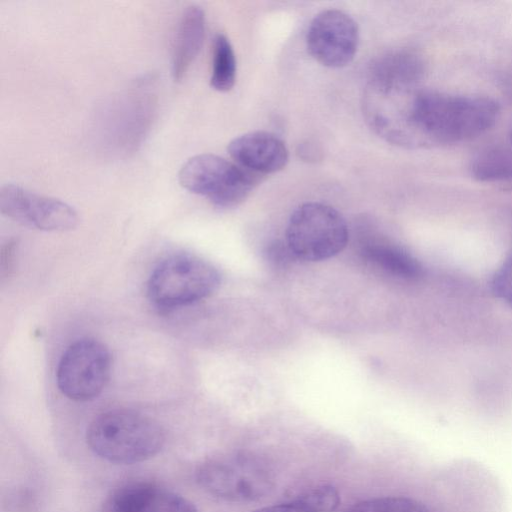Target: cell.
Masks as SVG:
<instances>
[{
  "label": "cell",
  "instance_id": "cell-6",
  "mask_svg": "<svg viewBox=\"0 0 512 512\" xmlns=\"http://www.w3.org/2000/svg\"><path fill=\"white\" fill-rule=\"evenodd\" d=\"M255 173L214 154L189 158L179 171V182L191 193L219 208L242 203L257 183Z\"/></svg>",
  "mask_w": 512,
  "mask_h": 512
},
{
  "label": "cell",
  "instance_id": "cell-3",
  "mask_svg": "<svg viewBox=\"0 0 512 512\" xmlns=\"http://www.w3.org/2000/svg\"><path fill=\"white\" fill-rule=\"evenodd\" d=\"M150 81H139L97 111L94 138L103 153L126 157L142 144L153 122L156 95Z\"/></svg>",
  "mask_w": 512,
  "mask_h": 512
},
{
  "label": "cell",
  "instance_id": "cell-16",
  "mask_svg": "<svg viewBox=\"0 0 512 512\" xmlns=\"http://www.w3.org/2000/svg\"><path fill=\"white\" fill-rule=\"evenodd\" d=\"M237 62L229 39L218 33L213 40L212 73L210 84L219 92L229 91L235 83Z\"/></svg>",
  "mask_w": 512,
  "mask_h": 512
},
{
  "label": "cell",
  "instance_id": "cell-21",
  "mask_svg": "<svg viewBox=\"0 0 512 512\" xmlns=\"http://www.w3.org/2000/svg\"><path fill=\"white\" fill-rule=\"evenodd\" d=\"M266 258L274 265H285L295 258L288 244L281 241L270 243L265 250Z\"/></svg>",
  "mask_w": 512,
  "mask_h": 512
},
{
  "label": "cell",
  "instance_id": "cell-22",
  "mask_svg": "<svg viewBox=\"0 0 512 512\" xmlns=\"http://www.w3.org/2000/svg\"><path fill=\"white\" fill-rule=\"evenodd\" d=\"M252 512H309L298 501L263 507Z\"/></svg>",
  "mask_w": 512,
  "mask_h": 512
},
{
  "label": "cell",
  "instance_id": "cell-12",
  "mask_svg": "<svg viewBox=\"0 0 512 512\" xmlns=\"http://www.w3.org/2000/svg\"><path fill=\"white\" fill-rule=\"evenodd\" d=\"M424 71V62L416 52L395 50L381 55L371 64L367 84L385 88H414Z\"/></svg>",
  "mask_w": 512,
  "mask_h": 512
},
{
  "label": "cell",
  "instance_id": "cell-20",
  "mask_svg": "<svg viewBox=\"0 0 512 512\" xmlns=\"http://www.w3.org/2000/svg\"><path fill=\"white\" fill-rule=\"evenodd\" d=\"M491 290L497 298L512 306V253L494 274Z\"/></svg>",
  "mask_w": 512,
  "mask_h": 512
},
{
  "label": "cell",
  "instance_id": "cell-4",
  "mask_svg": "<svg viewBox=\"0 0 512 512\" xmlns=\"http://www.w3.org/2000/svg\"><path fill=\"white\" fill-rule=\"evenodd\" d=\"M219 285L220 274L211 263L195 255L177 254L155 267L147 293L156 307L171 310L210 296Z\"/></svg>",
  "mask_w": 512,
  "mask_h": 512
},
{
  "label": "cell",
  "instance_id": "cell-18",
  "mask_svg": "<svg viewBox=\"0 0 512 512\" xmlns=\"http://www.w3.org/2000/svg\"><path fill=\"white\" fill-rule=\"evenodd\" d=\"M309 512H333L340 504L338 491L330 485L317 486L296 499Z\"/></svg>",
  "mask_w": 512,
  "mask_h": 512
},
{
  "label": "cell",
  "instance_id": "cell-17",
  "mask_svg": "<svg viewBox=\"0 0 512 512\" xmlns=\"http://www.w3.org/2000/svg\"><path fill=\"white\" fill-rule=\"evenodd\" d=\"M470 171L480 182L512 181V152L498 149L483 152L472 161Z\"/></svg>",
  "mask_w": 512,
  "mask_h": 512
},
{
  "label": "cell",
  "instance_id": "cell-7",
  "mask_svg": "<svg viewBox=\"0 0 512 512\" xmlns=\"http://www.w3.org/2000/svg\"><path fill=\"white\" fill-rule=\"evenodd\" d=\"M110 370L108 348L95 339H80L62 354L56 372L57 385L67 398L89 401L103 391Z\"/></svg>",
  "mask_w": 512,
  "mask_h": 512
},
{
  "label": "cell",
  "instance_id": "cell-23",
  "mask_svg": "<svg viewBox=\"0 0 512 512\" xmlns=\"http://www.w3.org/2000/svg\"><path fill=\"white\" fill-rule=\"evenodd\" d=\"M510 142H511V145H512V128H511V132H510Z\"/></svg>",
  "mask_w": 512,
  "mask_h": 512
},
{
  "label": "cell",
  "instance_id": "cell-14",
  "mask_svg": "<svg viewBox=\"0 0 512 512\" xmlns=\"http://www.w3.org/2000/svg\"><path fill=\"white\" fill-rule=\"evenodd\" d=\"M360 254L368 263L392 276L406 280H417L423 276V267L416 258L384 238L364 236Z\"/></svg>",
  "mask_w": 512,
  "mask_h": 512
},
{
  "label": "cell",
  "instance_id": "cell-13",
  "mask_svg": "<svg viewBox=\"0 0 512 512\" xmlns=\"http://www.w3.org/2000/svg\"><path fill=\"white\" fill-rule=\"evenodd\" d=\"M205 36V13L200 6L190 5L182 13L172 49L171 73L182 80L198 55Z\"/></svg>",
  "mask_w": 512,
  "mask_h": 512
},
{
  "label": "cell",
  "instance_id": "cell-19",
  "mask_svg": "<svg viewBox=\"0 0 512 512\" xmlns=\"http://www.w3.org/2000/svg\"><path fill=\"white\" fill-rule=\"evenodd\" d=\"M145 512H198V510L182 495L157 487Z\"/></svg>",
  "mask_w": 512,
  "mask_h": 512
},
{
  "label": "cell",
  "instance_id": "cell-1",
  "mask_svg": "<svg viewBox=\"0 0 512 512\" xmlns=\"http://www.w3.org/2000/svg\"><path fill=\"white\" fill-rule=\"evenodd\" d=\"M498 114V104L487 97L412 90L400 110L403 146L456 143L477 137L495 124Z\"/></svg>",
  "mask_w": 512,
  "mask_h": 512
},
{
  "label": "cell",
  "instance_id": "cell-10",
  "mask_svg": "<svg viewBox=\"0 0 512 512\" xmlns=\"http://www.w3.org/2000/svg\"><path fill=\"white\" fill-rule=\"evenodd\" d=\"M359 42L356 22L347 13L328 9L311 21L306 45L311 56L329 68H341L354 58Z\"/></svg>",
  "mask_w": 512,
  "mask_h": 512
},
{
  "label": "cell",
  "instance_id": "cell-5",
  "mask_svg": "<svg viewBox=\"0 0 512 512\" xmlns=\"http://www.w3.org/2000/svg\"><path fill=\"white\" fill-rule=\"evenodd\" d=\"M349 239L343 216L333 207L307 202L291 214L286 243L294 257L305 261H322L341 252Z\"/></svg>",
  "mask_w": 512,
  "mask_h": 512
},
{
  "label": "cell",
  "instance_id": "cell-15",
  "mask_svg": "<svg viewBox=\"0 0 512 512\" xmlns=\"http://www.w3.org/2000/svg\"><path fill=\"white\" fill-rule=\"evenodd\" d=\"M156 488L144 480L122 484L107 495L101 512H145Z\"/></svg>",
  "mask_w": 512,
  "mask_h": 512
},
{
  "label": "cell",
  "instance_id": "cell-9",
  "mask_svg": "<svg viewBox=\"0 0 512 512\" xmlns=\"http://www.w3.org/2000/svg\"><path fill=\"white\" fill-rule=\"evenodd\" d=\"M0 211L19 224L43 231L71 230L79 221L69 204L15 184L1 187Z\"/></svg>",
  "mask_w": 512,
  "mask_h": 512
},
{
  "label": "cell",
  "instance_id": "cell-11",
  "mask_svg": "<svg viewBox=\"0 0 512 512\" xmlns=\"http://www.w3.org/2000/svg\"><path fill=\"white\" fill-rule=\"evenodd\" d=\"M227 150L239 166L255 174L280 171L289 159L285 143L276 135L265 131L240 135L228 144Z\"/></svg>",
  "mask_w": 512,
  "mask_h": 512
},
{
  "label": "cell",
  "instance_id": "cell-8",
  "mask_svg": "<svg viewBox=\"0 0 512 512\" xmlns=\"http://www.w3.org/2000/svg\"><path fill=\"white\" fill-rule=\"evenodd\" d=\"M196 478L209 494L230 502L257 501L272 485L263 467L241 458L207 460L198 467Z\"/></svg>",
  "mask_w": 512,
  "mask_h": 512
},
{
  "label": "cell",
  "instance_id": "cell-2",
  "mask_svg": "<svg viewBox=\"0 0 512 512\" xmlns=\"http://www.w3.org/2000/svg\"><path fill=\"white\" fill-rule=\"evenodd\" d=\"M86 440L102 459L133 464L158 454L165 442L161 426L149 416L128 409H115L97 416L89 425Z\"/></svg>",
  "mask_w": 512,
  "mask_h": 512
}]
</instances>
